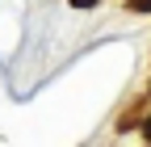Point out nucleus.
I'll return each mask as SVG.
<instances>
[{
    "instance_id": "obj_1",
    "label": "nucleus",
    "mask_w": 151,
    "mask_h": 147,
    "mask_svg": "<svg viewBox=\"0 0 151 147\" xmlns=\"http://www.w3.org/2000/svg\"><path fill=\"white\" fill-rule=\"evenodd\" d=\"M130 9H134V13H151V0H134Z\"/></svg>"
},
{
    "instance_id": "obj_2",
    "label": "nucleus",
    "mask_w": 151,
    "mask_h": 147,
    "mask_svg": "<svg viewBox=\"0 0 151 147\" xmlns=\"http://www.w3.org/2000/svg\"><path fill=\"white\" fill-rule=\"evenodd\" d=\"M88 4H97V0H76V9H88Z\"/></svg>"
}]
</instances>
